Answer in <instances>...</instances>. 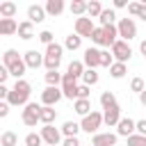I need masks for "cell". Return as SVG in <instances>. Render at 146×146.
<instances>
[{
	"label": "cell",
	"instance_id": "cell-1",
	"mask_svg": "<svg viewBox=\"0 0 146 146\" xmlns=\"http://www.w3.org/2000/svg\"><path fill=\"white\" fill-rule=\"evenodd\" d=\"M2 64L7 66V71H9V75H11V78H16V80H23V75H25L27 66H25L23 57H21V55H18L14 48L5 50V55H2Z\"/></svg>",
	"mask_w": 146,
	"mask_h": 146
},
{
	"label": "cell",
	"instance_id": "cell-2",
	"mask_svg": "<svg viewBox=\"0 0 146 146\" xmlns=\"http://www.w3.org/2000/svg\"><path fill=\"white\" fill-rule=\"evenodd\" d=\"M30 94H32V84L27 80H16V84L9 89V98L7 103L9 105H27L30 103Z\"/></svg>",
	"mask_w": 146,
	"mask_h": 146
},
{
	"label": "cell",
	"instance_id": "cell-3",
	"mask_svg": "<svg viewBox=\"0 0 146 146\" xmlns=\"http://www.w3.org/2000/svg\"><path fill=\"white\" fill-rule=\"evenodd\" d=\"M62 55H64V46L59 43H50L46 46V55H43V66L48 71H57L62 64Z\"/></svg>",
	"mask_w": 146,
	"mask_h": 146
},
{
	"label": "cell",
	"instance_id": "cell-4",
	"mask_svg": "<svg viewBox=\"0 0 146 146\" xmlns=\"http://www.w3.org/2000/svg\"><path fill=\"white\" fill-rule=\"evenodd\" d=\"M100 125H103V112H96V110L91 114L82 116V121H80V130H84L89 135H96Z\"/></svg>",
	"mask_w": 146,
	"mask_h": 146
},
{
	"label": "cell",
	"instance_id": "cell-5",
	"mask_svg": "<svg viewBox=\"0 0 146 146\" xmlns=\"http://www.w3.org/2000/svg\"><path fill=\"white\" fill-rule=\"evenodd\" d=\"M116 30H119L121 41H130V39H135V36H137V25H135V21H132V18H119Z\"/></svg>",
	"mask_w": 146,
	"mask_h": 146
},
{
	"label": "cell",
	"instance_id": "cell-6",
	"mask_svg": "<svg viewBox=\"0 0 146 146\" xmlns=\"http://www.w3.org/2000/svg\"><path fill=\"white\" fill-rule=\"evenodd\" d=\"M110 52H112V57H114L116 62H121V64L130 62V57H132V48L128 46V41H121V39L110 48Z\"/></svg>",
	"mask_w": 146,
	"mask_h": 146
},
{
	"label": "cell",
	"instance_id": "cell-7",
	"mask_svg": "<svg viewBox=\"0 0 146 146\" xmlns=\"http://www.w3.org/2000/svg\"><path fill=\"white\" fill-rule=\"evenodd\" d=\"M62 98H64L62 87H46V89L41 91V103H43L46 107H55Z\"/></svg>",
	"mask_w": 146,
	"mask_h": 146
},
{
	"label": "cell",
	"instance_id": "cell-8",
	"mask_svg": "<svg viewBox=\"0 0 146 146\" xmlns=\"http://www.w3.org/2000/svg\"><path fill=\"white\" fill-rule=\"evenodd\" d=\"M39 112H41V105H36V103H27L25 110H23V114H21L23 123H25L27 128H34V125L39 123Z\"/></svg>",
	"mask_w": 146,
	"mask_h": 146
},
{
	"label": "cell",
	"instance_id": "cell-9",
	"mask_svg": "<svg viewBox=\"0 0 146 146\" xmlns=\"http://www.w3.org/2000/svg\"><path fill=\"white\" fill-rule=\"evenodd\" d=\"M39 135H41V139H43L46 146H57L62 141V130L55 128V125H43Z\"/></svg>",
	"mask_w": 146,
	"mask_h": 146
},
{
	"label": "cell",
	"instance_id": "cell-10",
	"mask_svg": "<svg viewBox=\"0 0 146 146\" xmlns=\"http://www.w3.org/2000/svg\"><path fill=\"white\" fill-rule=\"evenodd\" d=\"M75 91H78V78L64 73V78H62V94H64V98L75 100Z\"/></svg>",
	"mask_w": 146,
	"mask_h": 146
},
{
	"label": "cell",
	"instance_id": "cell-11",
	"mask_svg": "<svg viewBox=\"0 0 146 146\" xmlns=\"http://www.w3.org/2000/svg\"><path fill=\"white\" fill-rule=\"evenodd\" d=\"M94 30H96V25L91 23L89 16L75 18V34H78V36H89V39H91V32H94Z\"/></svg>",
	"mask_w": 146,
	"mask_h": 146
},
{
	"label": "cell",
	"instance_id": "cell-12",
	"mask_svg": "<svg viewBox=\"0 0 146 146\" xmlns=\"http://www.w3.org/2000/svg\"><path fill=\"white\" fill-rule=\"evenodd\" d=\"M82 64H84V68H94V71H96V68L100 66V50L94 48V46L87 48V50H84V57H82Z\"/></svg>",
	"mask_w": 146,
	"mask_h": 146
},
{
	"label": "cell",
	"instance_id": "cell-13",
	"mask_svg": "<svg viewBox=\"0 0 146 146\" xmlns=\"http://www.w3.org/2000/svg\"><path fill=\"white\" fill-rule=\"evenodd\" d=\"M116 132H96L91 137V146H116Z\"/></svg>",
	"mask_w": 146,
	"mask_h": 146
},
{
	"label": "cell",
	"instance_id": "cell-14",
	"mask_svg": "<svg viewBox=\"0 0 146 146\" xmlns=\"http://www.w3.org/2000/svg\"><path fill=\"white\" fill-rule=\"evenodd\" d=\"M119 121H121V107H119V105H112V107L103 110V123H105L107 128H114Z\"/></svg>",
	"mask_w": 146,
	"mask_h": 146
},
{
	"label": "cell",
	"instance_id": "cell-15",
	"mask_svg": "<svg viewBox=\"0 0 146 146\" xmlns=\"http://www.w3.org/2000/svg\"><path fill=\"white\" fill-rule=\"evenodd\" d=\"M130 135H135V121L130 119V116H121V121L116 123V137H130Z\"/></svg>",
	"mask_w": 146,
	"mask_h": 146
},
{
	"label": "cell",
	"instance_id": "cell-16",
	"mask_svg": "<svg viewBox=\"0 0 146 146\" xmlns=\"http://www.w3.org/2000/svg\"><path fill=\"white\" fill-rule=\"evenodd\" d=\"M27 21L34 25V23H43L46 21V9L41 5H30L27 7Z\"/></svg>",
	"mask_w": 146,
	"mask_h": 146
},
{
	"label": "cell",
	"instance_id": "cell-17",
	"mask_svg": "<svg viewBox=\"0 0 146 146\" xmlns=\"http://www.w3.org/2000/svg\"><path fill=\"white\" fill-rule=\"evenodd\" d=\"M116 41H119V30H116V25H107V27H103V46L112 48Z\"/></svg>",
	"mask_w": 146,
	"mask_h": 146
},
{
	"label": "cell",
	"instance_id": "cell-18",
	"mask_svg": "<svg viewBox=\"0 0 146 146\" xmlns=\"http://www.w3.org/2000/svg\"><path fill=\"white\" fill-rule=\"evenodd\" d=\"M23 62H25L27 68H39V66L43 64V55L36 52V50H27V52L23 55Z\"/></svg>",
	"mask_w": 146,
	"mask_h": 146
},
{
	"label": "cell",
	"instance_id": "cell-19",
	"mask_svg": "<svg viewBox=\"0 0 146 146\" xmlns=\"http://www.w3.org/2000/svg\"><path fill=\"white\" fill-rule=\"evenodd\" d=\"M18 32V23L14 18H0V36H11Z\"/></svg>",
	"mask_w": 146,
	"mask_h": 146
},
{
	"label": "cell",
	"instance_id": "cell-20",
	"mask_svg": "<svg viewBox=\"0 0 146 146\" xmlns=\"http://www.w3.org/2000/svg\"><path fill=\"white\" fill-rule=\"evenodd\" d=\"M57 119V110L55 107H46V105H41V112H39V121L43 123V125H52V121Z\"/></svg>",
	"mask_w": 146,
	"mask_h": 146
},
{
	"label": "cell",
	"instance_id": "cell-21",
	"mask_svg": "<svg viewBox=\"0 0 146 146\" xmlns=\"http://www.w3.org/2000/svg\"><path fill=\"white\" fill-rule=\"evenodd\" d=\"M18 36H21L23 41H30V39H34V25H32L30 21H23V23H18Z\"/></svg>",
	"mask_w": 146,
	"mask_h": 146
},
{
	"label": "cell",
	"instance_id": "cell-22",
	"mask_svg": "<svg viewBox=\"0 0 146 146\" xmlns=\"http://www.w3.org/2000/svg\"><path fill=\"white\" fill-rule=\"evenodd\" d=\"M73 110H75V114H80V116H87V114L94 112L89 98H80V100H75V103H73Z\"/></svg>",
	"mask_w": 146,
	"mask_h": 146
},
{
	"label": "cell",
	"instance_id": "cell-23",
	"mask_svg": "<svg viewBox=\"0 0 146 146\" xmlns=\"http://www.w3.org/2000/svg\"><path fill=\"white\" fill-rule=\"evenodd\" d=\"M16 11H18L16 2H11V0L0 2V18H14V16H16Z\"/></svg>",
	"mask_w": 146,
	"mask_h": 146
},
{
	"label": "cell",
	"instance_id": "cell-24",
	"mask_svg": "<svg viewBox=\"0 0 146 146\" xmlns=\"http://www.w3.org/2000/svg\"><path fill=\"white\" fill-rule=\"evenodd\" d=\"M43 9H46V14H50V16H59V14L64 11V0H48V2L43 5Z\"/></svg>",
	"mask_w": 146,
	"mask_h": 146
},
{
	"label": "cell",
	"instance_id": "cell-25",
	"mask_svg": "<svg viewBox=\"0 0 146 146\" xmlns=\"http://www.w3.org/2000/svg\"><path fill=\"white\" fill-rule=\"evenodd\" d=\"M78 132H80V123H75V121H64V125H62V135H64V137H78Z\"/></svg>",
	"mask_w": 146,
	"mask_h": 146
},
{
	"label": "cell",
	"instance_id": "cell-26",
	"mask_svg": "<svg viewBox=\"0 0 146 146\" xmlns=\"http://www.w3.org/2000/svg\"><path fill=\"white\" fill-rule=\"evenodd\" d=\"M125 73H128V66H125V64H121V62H114V64L110 66V75H112L114 80H121Z\"/></svg>",
	"mask_w": 146,
	"mask_h": 146
},
{
	"label": "cell",
	"instance_id": "cell-27",
	"mask_svg": "<svg viewBox=\"0 0 146 146\" xmlns=\"http://www.w3.org/2000/svg\"><path fill=\"white\" fill-rule=\"evenodd\" d=\"M68 9H71V14H75V16L80 18V16L87 14V2H84V0H73V2L68 5Z\"/></svg>",
	"mask_w": 146,
	"mask_h": 146
},
{
	"label": "cell",
	"instance_id": "cell-28",
	"mask_svg": "<svg viewBox=\"0 0 146 146\" xmlns=\"http://www.w3.org/2000/svg\"><path fill=\"white\" fill-rule=\"evenodd\" d=\"M114 18H116V14H114V9H103V14L98 16V21H100V27H107V25H114Z\"/></svg>",
	"mask_w": 146,
	"mask_h": 146
},
{
	"label": "cell",
	"instance_id": "cell-29",
	"mask_svg": "<svg viewBox=\"0 0 146 146\" xmlns=\"http://www.w3.org/2000/svg\"><path fill=\"white\" fill-rule=\"evenodd\" d=\"M66 73H68V75H73V78H82V73H84V64H82V62H78V59H73V62L68 64Z\"/></svg>",
	"mask_w": 146,
	"mask_h": 146
},
{
	"label": "cell",
	"instance_id": "cell-30",
	"mask_svg": "<svg viewBox=\"0 0 146 146\" xmlns=\"http://www.w3.org/2000/svg\"><path fill=\"white\" fill-rule=\"evenodd\" d=\"M62 78H64V73H59V71H48V73H46V84H48V87H59V84H62Z\"/></svg>",
	"mask_w": 146,
	"mask_h": 146
},
{
	"label": "cell",
	"instance_id": "cell-31",
	"mask_svg": "<svg viewBox=\"0 0 146 146\" xmlns=\"http://www.w3.org/2000/svg\"><path fill=\"white\" fill-rule=\"evenodd\" d=\"M16 144H18V135L16 132L7 130V132L0 135V146H16Z\"/></svg>",
	"mask_w": 146,
	"mask_h": 146
},
{
	"label": "cell",
	"instance_id": "cell-32",
	"mask_svg": "<svg viewBox=\"0 0 146 146\" xmlns=\"http://www.w3.org/2000/svg\"><path fill=\"white\" fill-rule=\"evenodd\" d=\"M87 14H89V18H98V16L103 14V5H100L98 0L87 2Z\"/></svg>",
	"mask_w": 146,
	"mask_h": 146
},
{
	"label": "cell",
	"instance_id": "cell-33",
	"mask_svg": "<svg viewBox=\"0 0 146 146\" xmlns=\"http://www.w3.org/2000/svg\"><path fill=\"white\" fill-rule=\"evenodd\" d=\"M80 46H82V36H78V34H68L66 41H64V48L66 50H78Z\"/></svg>",
	"mask_w": 146,
	"mask_h": 146
},
{
	"label": "cell",
	"instance_id": "cell-34",
	"mask_svg": "<svg viewBox=\"0 0 146 146\" xmlns=\"http://www.w3.org/2000/svg\"><path fill=\"white\" fill-rule=\"evenodd\" d=\"M82 80H84V84H87V87H94V84L98 82V73H96L94 68H84V73H82Z\"/></svg>",
	"mask_w": 146,
	"mask_h": 146
},
{
	"label": "cell",
	"instance_id": "cell-35",
	"mask_svg": "<svg viewBox=\"0 0 146 146\" xmlns=\"http://www.w3.org/2000/svg\"><path fill=\"white\" fill-rule=\"evenodd\" d=\"M100 105H103V110L116 105V96H114L112 91H103V94H100Z\"/></svg>",
	"mask_w": 146,
	"mask_h": 146
},
{
	"label": "cell",
	"instance_id": "cell-36",
	"mask_svg": "<svg viewBox=\"0 0 146 146\" xmlns=\"http://www.w3.org/2000/svg\"><path fill=\"white\" fill-rule=\"evenodd\" d=\"M25 146H43V139L39 132H30L25 135Z\"/></svg>",
	"mask_w": 146,
	"mask_h": 146
},
{
	"label": "cell",
	"instance_id": "cell-37",
	"mask_svg": "<svg viewBox=\"0 0 146 146\" xmlns=\"http://www.w3.org/2000/svg\"><path fill=\"white\" fill-rule=\"evenodd\" d=\"M114 64V57H112V52H107V50H100V66L103 68H110Z\"/></svg>",
	"mask_w": 146,
	"mask_h": 146
},
{
	"label": "cell",
	"instance_id": "cell-38",
	"mask_svg": "<svg viewBox=\"0 0 146 146\" xmlns=\"http://www.w3.org/2000/svg\"><path fill=\"white\" fill-rule=\"evenodd\" d=\"M89 94H91V87H87V84L82 82V84H78V91H75V100H80V98H89Z\"/></svg>",
	"mask_w": 146,
	"mask_h": 146
},
{
	"label": "cell",
	"instance_id": "cell-39",
	"mask_svg": "<svg viewBox=\"0 0 146 146\" xmlns=\"http://www.w3.org/2000/svg\"><path fill=\"white\" fill-rule=\"evenodd\" d=\"M128 146H146V137H141V135H130L128 137Z\"/></svg>",
	"mask_w": 146,
	"mask_h": 146
},
{
	"label": "cell",
	"instance_id": "cell-40",
	"mask_svg": "<svg viewBox=\"0 0 146 146\" xmlns=\"http://www.w3.org/2000/svg\"><path fill=\"white\" fill-rule=\"evenodd\" d=\"M91 43L103 46V27H96V30L91 32Z\"/></svg>",
	"mask_w": 146,
	"mask_h": 146
},
{
	"label": "cell",
	"instance_id": "cell-41",
	"mask_svg": "<svg viewBox=\"0 0 146 146\" xmlns=\"http://www.w3.org/2000/svg\"><path fill=\"white\" fill-rule=\"evenodd\" d=\"M130 89H132V91H137V94H141V91L146 89V87H144V80H141V78H132Z\"/></svg>",
	"mask_w": 146,
	"mask_h": 146
},
{
	"label": "cell",
	"instance_id": "cell-42",
	"mask_svg": "<svg viewBox=\"0 0 146 146\" xmlns=\"http://www.w3.org/2000/svg\"><path fill=\"white\" fill-rule=\"evenodd\" d=\"M39 41H41V43H46V46L55 43V41H52V32H50V30H43V32L39 34Z\"/></svg>",
	"mask_w": 146,
	"mask_h": 146
},
{
	"label": "cell",
	"instance_id": "cell-43",
	"mask_svg": "<svg viewBox=\"0 0 146 146\" xmlns=\"http://www.w3.org/2000/svg\"><path fill=\"white\" fill-rule=\"evenodd\" d=\"M135 132H137V135H141V137H146V119L135 121Z\"/></svg>",
	"mask_w": 146,
	"mask_h": 146
},
{
	"label": "cell",
	"instance_id": "cell-44",
	"mask_svg": "<svg viewBox=\"0 0 146 146\" xmlns=\"http://www.w3.org/2000/svg\"><path fill=\"white\" fill-rule=\"evenodd\" d=\"M139 7H141V2H128V14L137 16L139 14Z\"/></svg>",
	"mask_w": 146,
	"mask_h": 146
},
{
	"label": "cell",
	"instance_id": "cell-45",
	"mask_svg": "<svg viewBox=\"0 0 146 146\" xmlns=\"http://www.w3.org/2000/svg\"><path fill=\"white\" fill-rule=\"evenodd\" d=\"M9 107H11V105H9L7 100H0V119H5V116L9 114Z\"/></svg>",
	"mask_w": 146,
	"mask_h": 146
},
{
	"label": "cell",
	"instance_id": "cell-46",
	"mask_svg": "<svg viewBox=\"0 0 146 146\" xmlns=\"http://www.w3.org/2000/svg\"><path fill=\"white\" fill-rule=\"evenodd\" d=\"M62 146H82V144L78 141V137H64V141H62Z\"/></svg>",
	"mask_w": 146,
	"mask_h": 146
},
{
	"label": "cell",
	"instance_id": "cell-47",
	"mask_svg": "<svg viewBox=\"0 0 146 146\" xmlns=\"http://www.w3.org/2000/svg\"><path fill=\"white\" fill-rule=\"evenodd\" d=\"M7 78H9V71H7V66H5V64H0V84H5V82H7Z\"/></svg>",
	"mask_w": 146,
	"mask_h": 146
},
{
	"label": "cell",
	"instance_id": "cell-48",
	"mask_svg": "<svg viewBox=\"0 0 146 146\" xmlns=\"http://www.w3.org/2000/svg\"><path fill=\"white\" fill-rule=\"evenodd\" d=\"M137 18H141V21L146 23V0L141 2V7H139V14H137Z\"/></svg>",
	"mask_w": 146,
	"mask_h": 146
},
{
	"label": "cell",
	"instance_id": "cell-49",
	"mask_svg": "<svg viewBox=\"0 0 146 146\" xmlns=\"http://www.w3.org/2000/svg\"><path fill=\"white\" fill-rule=\"evenodd\" d=\"M7 98H9V89L5 84H0V100H7Z\"/></svg>",
	"mask_w": 146,
	"mask_h": 146
},
{
	"label": "cell",
	"instance_id": "cell-50",
	"mask_svg": "<svg viewBox=\"0 0 146 146\" xmlns=\"http://www.w3.org/2000/svg\"><path fill=\"white\" fill-rule=\"evenodd\" d=\"M123 7H128L125 0H114V9H123Z\"/></svg>",
	"mask_w": 146,
	"mask_h": 146
},
{
	"label": "cell",
	"instance_id": "cell-51",
	"mask_svg": "<svg viewBox=\"0 0 146 146\" xmlns=\"http://www.w3.org/2000/svg\"><path fill=\"white\" fill-rule=\"evenodd\" d=\"M139 103H141V105H144V107H146V89H144V91H141V94H139Z\"/></svg>",
	"mask_w": 146,
	"mask_h": 146
},
{
	"label": "cell",
	"instance_id": "cell-52",
	"mask_svg": "<svg viewBox=\"0 0 146 146\" xmlns=\"http://www.w3.org/2000/svg\"><path fill=\"white\" fill-rule=\"evenodd\" d=\"M139 50H141V55H144V57H146V39H144V41H141V43H139Z\"/></svg>",
	"mask_w": 146,
	"mask_h": 146
},
{
	"label": "cell",
	"instance_id": "cell-53",
	"mask_svg": "<svg viewBox=\"0 0 146 146\" xmlns=\"http://www.w3.org/2000/svg\"><path fill=\"white\" fill-rule=\"evenodd\" d=\"M43 146H46V144H43Z\"/></svg>",
	"mask_w": 146,
	"mask_h": 146
},
{
	"label": "cell",
	"instance_id": "cell-54",
	"mask_svg": "<svg viewBox=\"0 0 146 146\" xmlns=\"http://www.w3.org/2000/svg\"><path fill=\"white\" fill-rule=\"evenodd\" d=\"M89 146H91V144H89Z\"/></svg>",
	"mask_w": 146,
	"mask_h": 146
}]
</instances>
